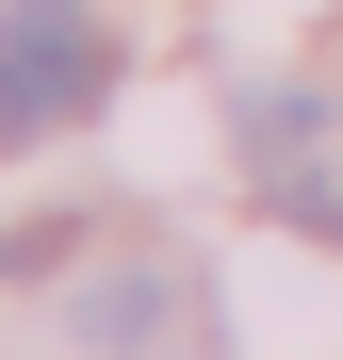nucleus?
<instances>
[{
    "label": "nucleus",
    "mask_w": 343,
    "mask_h": 360,
    "mask_svg": "<svg viewBox=\"0 0 343 360\" xmlns=\"http://www.w3.org/2000/svg\"><path fill=\"white\" fill-rule=\"evenodd\" d=\"M98 82H114V49H98L82 0H17V17H0V148H33V131H66V115H98Z\"/></svg>",
    "instance_id": "obj_1"
},
{
    "label": "nucleus",
    "mask_w": 343,
    "mask_h": 360,
    "mask_svg": "<svg viewBox=\"0 0 343 360\" xmlns=\"http://www.w3.org/2000/svg\"><path fill=\"white\" fill-rule=\"evenodd\" d=\"M163 311H180L163 278H114V295H82V344L98 360H163Z\"/></svg>",
    "instance_id": "obj_2"
}]
</instances>
